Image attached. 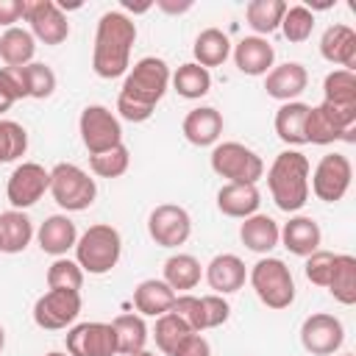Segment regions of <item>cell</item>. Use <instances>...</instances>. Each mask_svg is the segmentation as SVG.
I'll return each instance as SVG.
<instances>
[{
    "label": "cell",
    "instance_id": "obj_20",
    "mask_svg": "<svg viewBox=\"0 0 356 356\" xmlns=\"http://www.w3.org/2000/svg\"><path fill=\"white\" fill-rule=\"evenodd\" d=\"M275 50L267 39L261 36H245L234 44V64L242 75H267L273 70Z\"/></svg>",
    "mask_w": 356,
    "mask_h": 356
},
{
    "label": "cell",
    "instance_id": "obj_2",
    "mask_svg": "<svg viewBox=\"0 0 356 356\" xmlns=\"http://www.w3.org/2000/svg\"><path fill=\"white\" fill-rule=\"evenodd\" d=\"M136 42V22L122 11H106L97 19L95 31V50H92V70L111 81L128 72L131 47Z\"/></svg>",
    "mask_w": 356,
    "mask_h": 356
},
{
    "label": "cell",
    "instance_id": "obj_5",
    "mask_svg": "<svg viewBox=\"0 0 356 356\" xmlns=\"http://www.w3.org/2000/svg\"><path fill=\"white\" fill-rule=\"evenodd\" d=\"M250 284H253V292L259 295V300L267 306V309H289L292 300H295V281H292V273L289 267L281 261V259H259L253 267H250Z\"/></svg>",
    "mask_w": 356,
    "mask_h": 356
},
{
    "label": "cell",
    "instance_id": "obj_13",
    "mask_svg": "<svg viewBox=\"0 0 356 356\" xmlns=\"http://www.w3.org/2000/svg\"><path fill=\"white\" fill-rule=\"evenodd\" d=\"M50 192V170H44L36 161H22L14 167L6 184V197L11 209H31L33 203L42 200V195Z\"/></svg>",
    "mask_w": 356,
    "mask_h": 356
},
{
    "label": "cell",
    "instance_id": "obj_47",
    "mask_svg": "<svg viewBox=\"0 0 356 356\" xmlns=\"http://www.w3.org/2000/svg\"><path fill=\"white\" fill-rule=\"evenodd\" d=\"M25 17V0H0V25L14 28Z\"/></svg>",
    "mask_w": 356,
    "mask_h": 356
},
{
    "label": "cell",
    "instance_id": "obj_4",
    "mask_svg": "<svg viewBox=\"0 0 356 356\" xmlns=\"http://www.w3.org/2000/svg\"><path fill=\"white\" fill-rule=\"evenodd\" d=\"M120 253H122V236L108 222L89 225L75 242V261L89 275H103L114 270L120 261Z\"/></svg>",
    "mask_w": 356,
    "mask_h": 356
},
{
    "label": "cell",
    "instance_id": "obj_16",
    "mask_svg": "<svg viewBox=\"0 0 356 356\" xmlns=\"http://www.w3.org/2000/svg\"><path fill=\"white\" fill-rule=\"evenodd\" d=\"M31 36L44 44H61L70 36V22L53 0H25V17Z\"/></svg>",
    "mask_w": 356,
    "mask_h": 356
},
{
    "label": "cell",
    "instance_id": "obj_35",
    "mask_svg": "<svg viewBox=\"0 0 356 356\" xmlns=\"http://www.w3.org/2000/svg\"><path fill=\"white\" fill-rule=\"evenodd\" d=\"M284 11H286V3L284 0H250L245 6V19L264 39L267 33H273V31L281 28Z\"/></svg>",
    "mask_w": 356,
    "mask_h": 356
},
{
    "label": "cell",
    "instance_id": "obj_15",
    "mask_svg": "<svg viewBox=\"0 0 356 356\" xmlns=\"http://www.w3.org/2000/svg\"><path fill=\"white\" fill-rule=\"evenodd\" d=\"M345 342V328L342 320L328 314V312H317L309 314L300 325V345L312 353V356H331L342 348Z\"/></svg>",
    "mask_w": 356,
    "mask_h": 356
},
{
    "label": "cell",
    "instance_id": "obj_39",
    "mask_svg": "<svg viewBox=\"0 0 356 356\" xmlns=\"http://www.w3.org/2000/svg\"><path fill=\"white\" fill-rule=\"evenodd\" d=\"M28 150V131L14 120H0V164L17 161Z\"/></svg>",
    "mask_w": 356,
    "mask_h": 356
},
{
    "label": "cell",
    "instance_id": "obj_31",
    "mask_svg": "<svg viewBox=\"0 0 356 356\" xmlns=\"http://www.w3.org/2000/svg\"><path fill=\"white\" fill-rule=\"evenodd\" d=\"M192 53H195V64H200L206 70L220 67L231 56V39L220 28H206V31L197 33V39L192 44Z\"/></svg>",
    "mask_w": 356,
    "mask_h": 356
},
{
    "label": "cell",
    "instance_id": "obj_34",
    "mask_svg": "<svg viewBox=\"0 0 356 356\" xmlns=\"http://www.w3.org/2000/svg\"><path fill=\"white\" fill-rule=\"evenodd\" d=\"M306 114H309V103H300V100L284 103L275 111V134H278V139L286 142V145H306V136H303Z\"/></svg>",
    "mask_w": 356,
    "mask_h": 356
},
{
    "label": "cell",
    "instance_id": "obj_43",
    "mask_svg": "<svg viewBox=\"0 0 356 356\" xmlns=\"http://www.w3.org/2000/svg\"><path fill=\"white\" fill-rule=\"evenodd\" d=\"M28 72V89H31V97L36 100H44L56 92V72L47 67V64H39V61H31L25 67Z\"/></svg>",
    "mask_w": 356,
    "mask_h": 356
},
{
    "label": "cell",
    "instance_id": "obj_11",
    "mask_svg": "<svg viewBox=\"0 0 356 356\" xmlns=\"http://www.w3.org/2000/svg\"><path fill=\"white\" fill-rule=\"evenodd\" d=\"M81 314V292L78 289H47L33 303V323L44 331H61L72 325Z\"/></svg>",
    "mask_w": 356,
    "mask_h": 356
},
{
    "label": "cell",
    "instance_id": "obj_40",
    "mask_svg": "<svg viewBox=\"0 0 356 356\" xmlns=\"http://www.w3.org/2000/svg\"><path fill=\"white\" fill-rule=\"evenodd\" d=\"M314 31V14L306 6H286L284 19H281V33L289 42H306Z\"/></svg>",
    "mask_w": 356,
    "mask_h": 356
},
{
    "label": "cell",
    "instance_id": "obj_9",
    "mask_svg": "<svg viewBox=\"0 0 356 356\" xmlns=\"http://www.w3.org/2000/svg\"><path fill=\"white\" fill-rule=\"evenodd\" d=\"M78 131H81V142L89 150V156H97V153H106V150L122 145V125H120V120L114 117L111 108H106L100 103H92V106H86L81 111Z\"/></svg>",
    "mask_w": 356,
    "mask_h": 356
},
{
    "label": "cell",
    "instance_id": "obj_49",
    "mask_svg": "<svg viewBox=\"0 0 356 356\" xmlns=\"http://www.w3.org/2000/svg\"><path fill=\"white\" fill-rule=\"evenodd\" d=\"M11 106H14V100H11V97H8V95H6L3 89H0V114H6V111H8Z\"/></svg>",
    "mask_w": 356,
    "mask_h": 356
},
{
    "label": "cell",
    "instance_id": "obj_38",
    "mask_svg": "<svg viewBox=\"0 0 356 356\" xmlns=\"http://www.w3.org/2000/svg\"><path fill=\"white\" fill-rule=\"evenodd\" d=\"M189 334H195L175 312H167V314H161V317H156V325H153V339H156V345H159V350L161 353H167V356H172L175 353V348L189 337Z\"/></svg>",
    "mask_w": 356,
    "mask_h": 356
},
{
    "label": "cell",
    "instance_id": "obj_36",
    "mask_svg": "<svg viewBox=\"0 0 356 356\" xmlns=\"http://www.w3.org/2000/svg\"><path fill=\"white\" fill-rule=\"evenodd\" d=\"M170 81H172V89H175L181 97H186V100H200V97L209 95V89H211V75H209V70L200 67V64H195V61L181 64V67L175 70V75H170Z\"/></svg>",
    "mask_w": 356,
    "mask_h": 356
},
{
    "label": "cell",
    "instance_id": "obj_14",
    "mask_svg": "<svg viewBox=\"0 0 356 356\" xmlns=\"http://www.w3.org/2000/svg\"><path fill=\"white\" fill-rule=\"evenodd\" d=\"M147 234L159 248H178L192 234V217L184 206L161 203L147 217Z\"/></svg>",
    "mask_w": 356,
    "mask_h": 356
},
{
    "label": "cell",
    "instance_id": "obj_50",
    "mask_svg": "<svg viewBox=\"0 0 356 356\" xmlns=\"http://www.w3.org/2000/svg\"><path fill=\"white\" fill-rule=\"evenodd\" d=\"M3 348H6V328L0 325V350H3Z\"/></svg>",
    "mask_w": 356,
    "mask_h": 356
},
{
    "label": "cell",
    "instance_id": "obj_3",
    "mask_svg": "<svg viewBox=\"0 0 356 356\" xmlns=\"http://www.w3.org/2000/svg\"><path fill=\"white\" fill-rule=\"evenodd\" d=\"M309 172H312V164L300 150H284L273 159V164L267 170V186L281 211L295 214L306 206Z\"/></svg>",
    "mask_w": 356,
    "mask_h": 356
},
{
    "label": "cell",
    "instance_id": "obj_28",
    "mask_svg": "<svg viewBox=\"0 0 356 356\" xmlns=\"http://www.w3.org/2000/svg\"><path fill=\"white\" fill-rule=\"evenodd\" d=\"M33 239V222L25 211L8 209L0 214V253H22Z\"/></svg>",
    "mask_w": 356,
    "mask_h": 356
},
{
    "label": "cell",
    "instance_id": "obj_41",
    "mask_svg": "<svg viewBox=\"0 0 356 356\" xmlns=\"http://www.w3.org/2000/svg\"><path fill=\"white\" fill-rule=\"evenodd\" d=\"M131 164V153L125 145H117L106 153H97V156H89V167L95 175L100 178H120Z\"/></svg>",
    "mask_w": 356,
    "mask_h": 356
},
{
    "label": "cell",
    "instance_id": "obj_23",
    "mask_svg": "<svg viewBox=\"0 0 356 356\" xmlns=\"http://www.w3.org/2000/svg\"><path fill=\"white\" fill-rule=\"evenodd\" d=\"M36 242H39V248L44 250V253H50V256H64L70 248H75V242H78V228H75V222L67 217V214H50L42 225H39V231H36Z\"/></svg>",
    "mask_w": 356,
    "mask_h": 356
},
{
    "label": "cell",
    "instance_id": "obj_46",
    "mask_svg": "<svg viewBox=\"0 0 356 356\" xmlns=\"http://www.w3.org/2000/svg\"><path fill=\"white\" fill-rule=\"evenodd\" d=\"M172 356H211V345H209V339H206L203 334H189V337L175 348Z\"/></svg>",
    "mask_w": 356,
    "mask_h": 356
},
{
    "label": "cell",
    "instance_id": "obj_52",
    "mask_svg": "<svg viewBox=\"0 0 356 356\" xmlns=\"http://www.w3.org/2000/svg\"><path fill=\"white\" fill-rule=\"evenodd\" d=\"M44 356H67V353H61V350H50V353H44Z\"/></svg>",
    "mask_w": 356,
    "mask_h": 356
},
{
    "label": "cell",
    "instance_id": "obj_29",
    "mask_svg": "<svg viewBox=\"0 0 356 356\" xmlns=\"http://www.w3.org/2000/svg\"><path fill=\"white\" fill-rule=\"evenodd\" d=\"M161 273H164L161 281H164L175 295L195 289V286L200 284V278H203L200 261H197L195 256H189V253H172V256L164 261Z\"/></svg>",
    "mask_w": 356,
    "mask_h": 356
},
{
    "label": "cell",
    "instance_id": "obj_53",
    "mask_svg": "<svg viewBox=\"0 0 356 356\" xmlns=\"http://www.w3.org/2000/svg\"><path fill=\"white\" fill-rule=\"evenodd\" d=\"M342 356H353V353H342Z\"/></svg>",
    "mask_w": 356,
    "mask_h": 356
},
{
    "label": "cell",
    "instance_id": "obj_24",
    "mask_svg": "<svg viewBox=\"0 0 356 356\" xmlns=\"http://www.w3.org/2000/svg\"><path fill=\"white\" fill-rule=\"evenodd\" d=\"M320 239H323V234H320L317 220L303 217V214L289 217V220L284 222V228H281V242H284V248H286L289 253H295V256H303V259L312 256L314 250H320Z\"/></svg>",
    "mask_w": 356,
    "mask_h": 356
},
{
    "label": "cell",
    "instance_id": "obj_30",
    "mask_svg": "<svg viewBox=\"0 0 356 356\" xmlns=\"http://www.w3.org/2000/svg\"><path fill=\"white\" fill-rule=\"evenodd\" d=\"M325 289L342 306L356 303V259L350 253H337L334 256V267H331V278H328Z\"/></svg>",
    "mask_w": 356,
    "mask_h": 356
},
{
    "label": "cell",
    "instance_id": "obj_18",
    "mask_svg": "<svg viewBox=\"0 0 356 356\" xmlns=\"http://www.w3.org/2000/svg\"><path fill=\"white\" fill-rule=\"evenodd\" d=\"M320 56L328 61V64H337L342 70H350L356 67V31L350 25H328L320 36Z\"/></svg>",
    "mask_w": 356,
    "mask_h": 356
},
{
    "label": "cell",
    "instance_id": "obj_42",
    "mask_svg": "<svg viewBox=\"0 0 356 356\" xmlns=\"http://www.w3.org/2000/svg\"><path fill=\"white\" fill-rule=\"evenodd\" d=\"M47 286L50 289H78L83 286V270L78 267V261L58 256L50 267H47Z\"/></svg>",
    "mask_w": 356,
    "mask_h": 356
},
{
    "label": "cell",
    "instance_id": "obj_33",
    "mask_svg": "<svg viewBox=\"0 0 356 356\" xmlns=\"http://www.w3.org/2000/svg\"><path fill=\"white\" fill-rule=\"evenodd\" d=\"M33 53H36V39L31 36V31L17 25L6 28V33L0 36V58L6 61V67H28Z\"/></svg>",
    "mask_w": 356,
    "mask_h": 356
},
{
    "label": "cell",
    "instance_id": "obj_6",
    "mask_svg": "<svg viewBox=\"0 0 356 356\" xmlns=\"http://www.w3.org/2000/svg\"><path fill=\"white\" fill-rule=\"evenodd\" d=\"M50 195L64 211H83L97 197V184L78 164L61 161L50 170Z\"/></svg>",
    "mask_w": 356,
    "mask_h": 356
},
{
    "label": "cell",
    "instance_id": "obj_48",
    "mask_svg": "<svg viewBox=\"0 0 356 356\" xmlns=\"http://www.w3.org/2000/svg\"><path fill=\"white\" fill-rule=\"evenodd\" d=\"M156 6L164 11V14H184L192 8V0H184V3H175V0H156Z\"/></svg>",
    "mask_w": 356,
    "mask_h": 356
},
{
    "label": "cell",
    "instance_id": "obj_44",
    "mask_svg": "<svg viewBox=\"0 0 356 356\" xmlns=\"http://www.w3.org/2000/svg\"><path fill=\"white\" fill-rule=\"evenodd\" d=\"M334 256L331 250H314L312 256H306V278L314 284V286H328V278H331V267H334Z\"/></svg>",
    "mask_w": 356,
    "mask_h": 356
},
{
    "label": "cell",
    "instance_id": "obj_22",
    "mask_svg": "<svg viewBox=\"0 0 356 356\" xmlns=\"http://www.w3.org/2000/svg\"><path fill=\"white\" fill-rule=\"evenodd\" d=\"M181 131H184L186 142L195 147L217 145V139L222 134V114L214 106H197L184 117Z\"/></svg>",
    "mask_w": 356,
    "mask_h": 356
},
{
    "label": "cell",
    "instance_id": "obj_45",
    "mask_svg": "<svg viewBox=\"0 0 356 356\" xmlns=\"http://www.w3.org/2000/svg\"><path fill=\"white\" fill-rule=\"evenodd\" d=\"M0 89H3L14 103L22 100V97H31L25 67H0Z\"/></svg>",
    "mask_w": 356,
    "mask_h": 356
},
{
    "label": "cell",
    "instance_id": "obj_51",
    "mask_svg": "<svg viewBox=\"0 0 356 356\" xmlns=\"http://www.w3.org/2000/svg\"><path fill=\"white\" fill-rule=\"evenodd\" d=\"M131 356H156V353H150V350H139V353H131Z\"/></svg>",
    "mask_w": 356,
    "mask_h": 356
},
{
    "label": "cell",
    "instance_id": "obj_12",
    "mask_svg": "<svg viewBox=\"0 0 356 356\" xmlns=\"http://www.w3.org/2000/svg\"><path fill=\"white\" fill-rule=\"evenodd\" d=\"M350 178H353L350 159L342 153H328L317 161V167L312 172V192L323 203H337L350 189Z\"/></svg>",
    "mask_w": 356,
    "mask_h": 356
},
{
    "label": "cell",
    "instance_id": "obj_37",
    "mask_svg": "<svg viewBox=\"0 0 356 356\" xmlns=\"http://www.w3.org/2000/svg\"><path fill=\"white\" fill-rule=\"evenodd\" d=\"M323 100L331 106L356 108V75L350 70H331L323 81Z\"/></svg>",
    "mask_w": 356,
    "mask_h": 356
},
{
    "label": "cell",
    "instance_id": "obj_25",
    "mask_svg": "<svg viewBox=\"0 0 356 356\" xmlns=\"http://www.w3.org/2000/svg\"><path fill=\"white\" fill-rule=\"evenodd\" d=\"M239 239L253 253H270L281 242V228L270 214H250L239 225Z\"/></svg>",
    "mask_w": 356,
    "mask_h": 356
},
{
    "label": "cell",
    "instance_id": "obj_19",
    "mask_svg": "<svg viewBox=\"0 0 356 356\" xmlns=\"http://www.w3.org/2000/svg\"><path fill=\"white\" fill-rule=\"evenodd\" d=\"M248 270L245 261L234 253H217L209 264H206V281L214 289V295H231L239 292L245 286Z\"/></svg>",
    "mask_w": 356,
    "mask_h": 356
},
{
    "label": "cell",
    "instance_id": "obj_7",
    "mask_svg": "<svg viewBox=\"0 0 356 356\" xmlns=\"http://www.w3.org/2000/svg\"><path fill=\"white\" fill-rule=\"evenodd\" d=\"M353 128H356V108L331 106L323 100L320 106H309L303 136L312 145H331L337 139H353L350 136Z\"/></svg>",
    "mask_w": 356,
    "mask_h": 356
},
{
    "label": "cell",
    "instance_id": "obj_17",
    "mask_svg": "<svg viewBox=\"0 0 356 356\" xmlns=\"http://www.w3.org/2000/svg\"><path fill=\"white\" fill-rule=\"evenodd\" d=\"M70 356H114L117 337L111 323H78L67 331Z\"/></svg>",
    "mask_w": 356,
    "mask_h": 356
},
{
    "label": "cell",
    "instance_id": "obj_8",
    "mask_svg": "<svg viewBox=\"0 0 356 356\" xmlns=\"http://www.w3.org/2000/svg\"><path fill=\"white\" fill-rule=\"evenodd\" d=\"M211 170L228 184H256L264 175V161L242 142H220L211 150Z\"/></svg>",
    "mask_w": 356,
    "mask_h": 356
},
{
    "label": "cell",
    "instance_id": "obj_1",
    "mask_svg": "<svg viewBox=\"0 0 356 356\" xmlns=\"http://www.w3.org/2000/svg\"><path fill=\"white\" fill-rule=\"evenodd\" d=\"M170 86V67L164 58L145 56L139 58L122 81L120 97H117V111L128 122H145L153 117L156 103L164 97Z\"/></svg>",
    "mask_w": 356,
    "mask_h": 356
},
{
    "label": "cell",
    "instance_id": "obj_21",
    "mask_svg": "<svg viewBox=\"0 0 356 356\" xmlns=\"http://www.w3.org/2000/svg\"><path fill=\"white\" fill-rule=\"evenodd\" d=\"M306 86H309V72L298 61H286V64L273 67L267 72V81H264L267 95L273 100H281V103H292Z\"/></svg>",
    "mask_w": 356,
    "mask_h": 356
},
{
    "label": "cell",
    "instance_id": "obj_32",
    "mask_svg": "<svg viewBox=\"0 0 356 356\" xmlns=\"http://www.w3.org/2000/svg\"><path fill=\"white\" fill-rule=\"evenodd\" d=\"M111 328H114V337H117V353L131 356V353L145 350L147 325H145L142 314H117L111 320Z\"/></svg>",
    "mask_w": 356,
    "mask_h": 356
},
{
    "label": "cell",
    "instance_id": "obj_10",
    "mask_svg": "<svg viewBox=\"0 0 356 356\" xmlns=\"http://www.w3.org/2000/svg\"><path fill=\"white\" fill-rule=\"evenodd\" d=\"M170 312H175L195 334H203L206 328H217V325H222L225 320H228V314H231V306H228V300L222 298V295H189V292H184V295H175V303H172V309Z\"/></svg>",
    "mask_w": 356,
    "mask_h": 356
},
{
    "label": "cell",
    "instance_id": "obj_27",
    "mask_svg": "<svg viewBox=\"0 0 356 356\" xmlns=\"http://www.w3.org/2000/svg\"><path fill=\"white\" fill-rule=\"evenodd\" d=\"M172 303H175V292L161 278H145L134 289V306L145 317H161L172 309Z\"/></svg>",
    "mask_w": 356,
    "mask_h": 356
},
{
    "label": "cell",
    "instance_id": "obj_26",
    "mask_svg": "<svg viewBox=\"0 0 356 356\" xmlns=\"http://www.w3.org/2000/svg\"><path fill=\"white\" fill-rule=\"evenodd\" d=\"M259 203H261V195H259L256 184H225L217 192V209L225 217L245 220L259 211Z\"/></svg>",
    "mask_w": 356,
    "mask_h": 356
}]
</instances>
